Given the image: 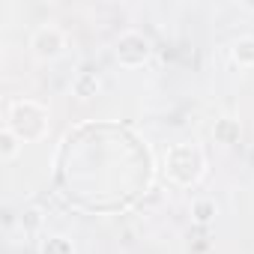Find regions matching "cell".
Returning a JSON list of instances; mask_svg holds the SVG:
<instances>
[{
	"instance_id": "3957f363",
	"label": "cell",
	"mask_w": 254,
	"mask_h": 254,
	"mask_svg": "<svg viewBox=\"0 0 254 254\" xmlns=\"http://www.w3.org/2000/svg\"><path fill=\"white\" fill-rule=\"evenodd\" d=\"M150 54H153L150 36L141 33V30H135V27L123 30V33L117 36V42H114V57H117V63L126 66V69H138V66H144V63L150 60Z\"/></svg>"
},
{
	"instance_id": "8992f818",
	"label": "cell",
	"mask_w": 254,
	"mask_h": 254,
	"mask_svg": "<svg viewBox=\"0 0 254 254\" xmlns=\"http://www.w3.org/2000/svg\"><path fill=\"white\" fill-rule=\"evenodd\" d=\"M99 90H102V81H99L96 72H81V75H75V81H72V93H75L81 102L99 96Z\"/></svg>"
},
{
	"instance_id": "52a82bcc",
	"label": "cell",
	"mask_w": 254,
	"mask_h": 254,
	"mask_svg": "<svg viewBox=\"0 0 254 254\" xmlns=\"http://www.w3.org/2000/svg\"><path fill=\"white\" fill-rule=\"evenodd\" d=\"M230 57L239 69H254V36H239L230 45Z\"/></svg>"
},
{
	"instance_id": "8fae6325",
	"label": "cell",
	"mask_w": 254,
	"mask_h": 254,
	"mask_svg": "<svg viewBox=\"0 0 254 254\" xmlns=\"http://www.w3.org/2000/svg\"><path fill=\"white\" fill-rule=\"evenodd\" d=\"M21 224H24V227H39V212H36V209H27V212L21 215Z\"/></svg>"
},
{
	"instance_id": "30bf717a",
	"label": "cell",
	"mask_w": 254,
	"mask_h": 254,
	"mask_svg": "<svg viewBox=\"0 0 254 254\" xmlns=\"http://www.w3.org/2000/svg\"><path fill=\"white\" fill-rule=\"evenodd\" d=\"M191 215H194V221L206 224V221L215 215V200H209V197H197V200L191 203Z\"/></svg>"
},
{
	"instance_id": "7a4b0ae2",
	"label": "cell",
	"mask_w": 254,
	"mask_h": 254,
	"mask_svg": "<svg viewBox=\"0 0 254 254\" xmlns=\"http://www.w3.org/2000/svg\"><path fill=\"white\" fill-rule=\"evenodd\" d=\"M165 171H168V180L180 189H191L200 183L203 171H206V156L197 144H174L168 150V159H165Z\"/></svg>"
},
{
	"instance_id": "5b68a950",
	"label": "cell",
	"mask_w": 254,
	"mask_h": 254,
	"mask_svg": "<svg viewBox=\"0 0 254 254\" xmlns=\"http://www.w3.org/2000/svg\"><path fill=\"white\" fill-rule=\"evenodd\" d=\"M239 135H242V126H239V120H236V117H218V120H215V126H212V138H215L218 144H224V147L236 144V141H239Z\"/></svg>"
},
{
	"instance_id": "277c9868",
	"label": "cell",
	"mask_w": 254,
	"mask_h": 254,
	"mask_svg": "<svg viewBox=\"0 0 254 254\" xmlns=\"http://www.w3.org/2000/svg\"><path fill=\"white\" fill-rule=\"evenodd\" d=\"M30 51L39 60H57L66 51V33L57 24H39L30 33Z\"/></svg>"
},
{
	"instance_id": "6da1fadb",
	"label": "cell",
	"mask_w": 254,
	"mask_h": 254,
	"mask_svg": "<svg viewBox=\"0 0 254 254\" xmlns=\"http://www.w3.org/2000/svg\"><path fill=\"white\" fill-rule=\"evenodd\" d=\"M6 126L24 144H36L48 132V108L36 99H15L6 108Z\"/></svg>"
},
{
	"instance_id": "9c48e42d",
	"label": "cell",
	"mask_w": 254,
	"mask_h": 254,
	"mask_svg": "<svg viewBox=\"0 0 254 254\" xmlns=\"http://www.w3.org/2000/svg\"><path fill=\"white\" fill-rule=\"evenodd\" d=\"M39 254H75V245L63 233H48L39 242Z\"/></svg>"
},
{
	"instance_id": "ba28073f",
	"label": "cell",
	"mask_w": 254,
	"mask_h": 254,
	"mask_svg": "<svg viewBox=\"0 0 254 254\" xmlns=\"http://www.w3.org/2000/svg\"><path fill=\"white\" fill-rule=\"evenodd\" d=\"M21 150H24V141L9 129V126H3V129H0V159L12 162V159L21 156Z\"/></svg>"
}]
</instances>
